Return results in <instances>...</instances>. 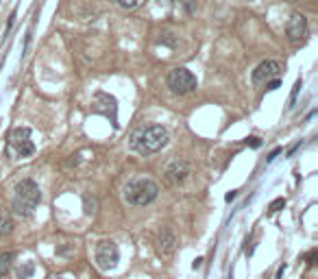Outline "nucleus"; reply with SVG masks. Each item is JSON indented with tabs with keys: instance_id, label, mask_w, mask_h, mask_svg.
I'll return each instance as SVG.
<instances>
[{
	"instance_id": "1",
	"label": "nucleus",
	"mask_w": 318,
	"mask_h": 279,
	"mask_svg": "<svg viewBox=\"0 0 318 279\" xmlns=\"http://www.w3.org/2000/svg\"><path fill=\"white\" fill-rule=\"evenodd\" d=\"M168 131L164 127H159V125H153L149 129H144L140 131V133H135L133 140H131V149L135 153H140V155H153V153H159L164 146L168 144Z\"/></svg>"
},
{
	"instance_id": "2",
	"label": "nucleus",
	"mask_w": 318,
	"mask_h": 279,
	"mask_svg": "<svg viewBox=\"0 0 318 279\" xmlns=\"http://www.w3.org/2000/svg\"><path fill=\"white\" fill-rule=\"evenodd\" d=\"M125 201L133 207H144V205L153 203L159 194V185L149 177H137L133 181H129L125 185Z\"/></svg>"
},
{
	"instance_id": "3",
	"label": "nucleus",
	"mask_w": 318,
	"mask_h": 279,
	"mask_svg": "<svg viewBox=\"0 0 318 279\" xmlns=\"http://www.w3.org/2000/svg\"><path fill=\"white\" fill-rule=\"evenodd\" d=\"M39 201H42V194H39V185L33 179H22V181L15 185L13 210L18 212L20 216H31L39 205Z\"/></svg>"
},
{
	"instance_id": "4",
	"label": "nucleus",
	"mask_w": 318,
	"mask_h": 279,
	"mask_svg": "<svg viewBox=\"0 0 318 279\" xmlns=\"http://www.w3.org/2000/svg\"><path fill=\"white\" fill-rule=\"evenodd\" d=\"M168 87H170V92L179 94V96L190 94L192 89L197 87V77L187 68H175V70H170V75H168Z\"/></svg>"
},
{
	"instance_id": "5",
	"label": "nucleus",
	"mask_w": 318,
	"mask_h": 279,
	"mask_svg": "<svg viewBox=\"0 0 318 279\" xmlns=\"http://www.w3.org/2000/svg\"><path fill=\"white\" fill-rule=\"evenodd\" d=\"M9 146L18 157H31L35 153V144L31 142V129L29 127H18L9 137Z\"/></svg>"
},
{
	"instance_id": "6",
	"label": "nucleus",
	"mask_w": 318,
	"mask_h": 279,
	"mask_svg": "<svg viewBox=\"0 0 318 279\" xmlns=\"http://www.w3.org/2000/svg\"><path fill=\"white\" fill-rule=\"evenodd\" d=\"M94 258H96V266L101 270H113L118 266L120 253H118V247L111 240H103V242H99V247H96Z\"/></svg>"
},
{
	"instance_id": "7",
	"label": "nucleus",
	"mask_w": 318,
	"mask_h": 279,
	"mask_svg": "<svg viewBox=\"0 0 318 279\" xmlns=\"http://www.w3.org/2000/svg\"><path fill=\"white\" fill-rule=\"evenodd\" d=\"M279 72H281V65L277 61H273V59H268V61H262L255 70H253L251 79H253V83H255V85H266L268 81H273V79L279 77Z\"/></svg>"
},
{
	"instance_id": "8",
	"label": "nucleus",
	"mask_w": 318,
	"mask_h": 279,
	"mask_svg": "<svg viewBox=\"0 0 318 279\" xmlns=\"http://www.w3.org/2000/svg\"><path fill=\"white\" fill-rule=\"evenodd\" d=\"M285 33L292 42H301L307 35V18L303 13H292L288 20V27H285Z\"/></svg>"
},
{
	"instance_id": "9",
	"label": "nucleus",
	"mask_w": 318,
	"mask_h": 279,
	"mask_svg": "<svg viewBox=\"0 0 318 279\" xmlns=\"http://www.w3.org/2000/svg\"><path fill=\"white\" fill-rule=\"evenodd\" d=\"M164 175H166L168 183H179V181H183V179L190 175V164L183 161V159H175V161H170L166 166Z\"/></svg>"
},
{
	"instance_id": "10",
	"label": "nucleus",
	"mask_w": 318,
	"mask_h": 279,
	"mask_svg": "<svg viewBox=\"0 0 318 279\" xmlns=\"http://www.w3.org/2000/svg\"><path fill=\"white\" fill-rule=\"evenodd\" d=\"M175 244H177L175 234L170 231V229H164V231L159 234V253L161 255H170V253L175 251Z\"/></svg>"
},
{
	"instance_id": "11",
	"label": "nucleus",
	"mask_w": 318,
	"mask_h": 279,
	"mask_svg": "<svg viewBox=\"0 0 318 279\" xmlns=\"http://www.w3.org/2000/svg\"><path fill=\"white\" fill-rule=\"evenodd\" d=\"M13 231V220L9 214H0V238H7L11 236Z\"/></svg>"
},
{
	"instance_id": "12",
	"label": "nucleus",
	"mask_w": 318,
	"mask_h": 279,
	"mask_svg": "<svg viewBox=\"0 0 318 279\" xmlns=\"http://www.w3.org/2000/svg\"><path fill=\"white\" fill-rule=\"evenodd\" d=\"M11 262H13V253L11 251L0 253V277H5L11 270Z\"/></svg>"
},
{
	"instance_id": "13",
	"label": "nucleus",
	"mask_w": 318,
	"mask_h": 279,
	"mask_svg": "<svg viewBox=\"0 0 318 279\" xmlns=\"http://www.w3.org/2000/svg\"><path fill=\"white\" fill-rule=\"evenodd\" d=\"M35 275V264L33 262H22L18 266V279H31Z\"/></svg>"
},
{
	"instance_id": "14",
	"label": "nucleus",
	"mask_w": 318,
	"mask_h": 279,
	"mask_svg": "<svg viewBox=\"0 0 318 279\" xmlns=\"http://www.w3.org/2000/svg\"><path fill=\"white\" fill-rule=\"evenodd\" d=\"M301 87H303V81H297V83H295V87H292V94H290V105H288V107H295V101H297V96H299V89Z\"/></svg>"
},
{
	"instance_id": "15",
	"label": "nucleus",
	"mask_w": 318,
	"mask_h": 279,
	"mask_svg": "<svg viewBox=\"0 0 318 279\" xmlns=\"http://www.w3.org/2000/svg\"><path fill=\"white\" fill-rule=\"evenodd\" d=\"M116 3H118L120 7H125V9H133V7L140 3V0H116Z\"/></svg>"
},
{
	"instance_id": "16",
	"label": "nucleus",
	"mask_w": 318,
	"mask_h": 279,
	"mask_svg": "<svg viewBox=\"0 0 318 279\" xmlns=\"http://www.w3.org/2000/svg\"><path fill=\"white\" fill-rule=\"evenodd\" d=\"M285 205V199H277L271 203V212H279V207H283Z\"/></svg>"
},
{
	"instance_id": "17",
	"label": "nucleus",
	"mask_w": 318,
	"mask_h": 279,
	"mask_svg": "<svg viewBox=\"0 0 318 279\" xmlns=\"http://www.w3.org/2000/svg\"><path fill=\"white\" fill-rule=\"evenodd\" d=\"M277 87H279V79H273V81H268V83H266L268 92H273V89H277Z\"/></svg>"
},
{
	"instance_id": "18",
	"label": "nucleus",
	"mask_w": 318,
	"mask_h": 279,
	"mask_svg": "<svg viewBox=\"0 0 318 279\" xmlns=\"http://www.w3.org/2000/svg\"><path fill=\"white\" fill-rule=\"evenodd\" d=\"M247 144H249V146H253V149H259V146H262V142H259V137H249V140H247Z\"/></svg>"
},
{
	"instance_id": "19",
	"label": "nucleus",
	"mask_w": 318,
	"mask_h": 279,
	"mask_svg": "<svg viewBox=\"0 0 318 279\" xmlns=\"http://www.w3.org/2000/svg\"><path fill=\"white\" fill-rule=\"evenodd\" d=\"M279 153H281V149H275V151H273L271 155H268V159H266V161H273V159H275V157H277V155H279Z\"/></svg>"
},
{
	"instance_id": "20",
	"label": "nucleus",
	"mask_w": 318,
	"mask_h": 279,
	"mask_svg": "<svg viewBox=\"0 0 318 279\" xmlns=\"http://www.w3.org/2000/svg\"><path fill=\"white\" fill-rule=\"evenodd\" d=\"M203 264V258H197V260H194V268H199Z\"/></svg>"
},
{
	"instance_id": "21",
	"label": "nucleus",
	"mask_w": 318,
	"mask_h": 279,
	"mask_svg": "<svg viewBox=\"0 0 318 279\" xmlns=\"http://www.w3.org/2000/svg\"><path fill=\"white\" fill-rule=\"evenodd\" d=\"M225 199H227V201H233V199H235V192H229V194L225 196Z\"/></svg>"
}]
</instances>
